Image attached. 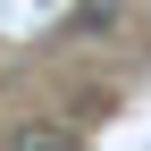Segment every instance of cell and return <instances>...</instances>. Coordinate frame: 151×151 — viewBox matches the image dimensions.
Returning <instances> with one entry per match:
<instances>
[{
    "label": "cell",
    "mask_w": 151,
    "mask_h": 151,
    "mask_svg": "<svg viewBox=\"0 0 151 151\" xmlns=\"http://www.w3.org/2000/svg\"><path fill=\"white\" fill-rule=\"evenodd\" d=\"M9 151H76V126H50V118H34V126H17Z\"/></svg>",
    "instance_id": "1"
},
{
    "label": "cell",
    "mask_w": 151,
    "mask_h": 151,
    "mask_svg": "<svg viewBox=\"0 0 151 151\" xmlns=\"http://www.w3.org/2000/svg\"><path fill=\"white\" fill-rule=\"evenodd\" d=\"M109 25H118L109 0H76V17H67V34H109Z\"/></svg>",
    "instance_id": "2"
}]
</instances>
